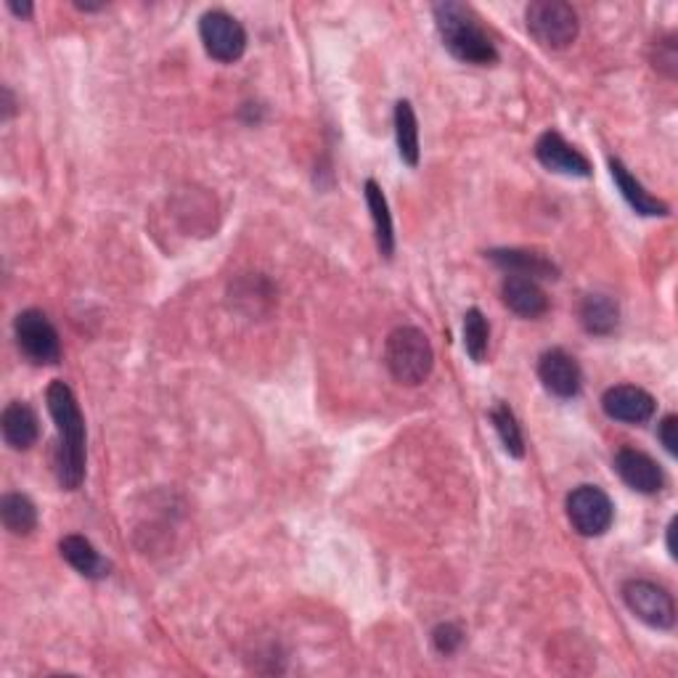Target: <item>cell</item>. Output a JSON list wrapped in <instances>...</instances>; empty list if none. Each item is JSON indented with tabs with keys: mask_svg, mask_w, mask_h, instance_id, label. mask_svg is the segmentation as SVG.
<instances>
[{
	"mask_svg": "<svg viewBox=\"0 0 678 678\" xmlns=\"http://www.w3.org/2000/svg\"><path fill=\"white\" fill-rule=\"evenodd\" d=\"M615 472L620 474V480L628 488H634L636 493L653 496L660 493L666 486V474L649 453L636 451V448H620L615 453Z\"/></svg>",
	"mask_w": 678,
	"mask_h": 678,
	"instance_id": "cell-12",
	"label": "cell"
},
{
	"mask_svg": "<svg viewBox=\"0 0 678 678\" xmlns=\"http://www.w3.org/2000/svg\"><path fill=\"white\" fill-rule=\"evenodd\" d=\"M13 334H17L19 351L24 358L35 366H53L62 358V340H59L56 326L51 324L43 311H22L13 321Z\"/></svg>",
	"mask_w": 678,
	"mask_h": 678,
	"instance_id": "cell-5",
	"label": "cell"
},
{
	"mask_svg": "<svg viewBox=\"0 0 678 678\" xmlns=\"http://www.w3.org/2000/svg\"><path fill=\"white\" fill-rule=\"evenodd\" d=\"M539 379L541 385L546 387V393H552L554 398L562 400L575 398L583 385L578 361H575L567 351H562V347H554V351H546L541 355Z\"/></svg>",
	"mask_w": 678,
	"mask_h": 678,
	"instance_id": "cell-9",
	"label": "cell"
},
{
	"mask_svg": "<svg viewBox=\"0 0 678 678\" xmlns=\"http://www.w3.org/2000/svg\"><path fill=\"white\" fill-rule=\"evenodd\" d=\"M490 421H493L496 432H499L501 446L507 448V453L514 456V459H522V456H525V438H522L520 421H517L512 408H509L507 403H499V406L490 411Z\"/></svg>",
	"mask_w": 678,
	"mask_h": 678,
	"instance_id": "cell-22",
	"label": "cell"
},
{
	"mask_svg": "<svg viewBox=\"0 0 678 678\" xmlns=\"http://www.w3.org/2000/svg\"><path fill=\"white\" fill-rule=\"evenodd\" d=\"M567 517L583 539H599L615 522V503L596 486H578L567 496Z\"/></svg>",
	"mask_w": 678,
	"mask_h": 678,
	"instance_id": "cell-7",
	"label": "cell"
},
{
	"mask_svg": "<svg viewBox=\"0 0 678 678\" xmlns=\"http://www.w3.org/2000/svg\"><path fill=\"white\" fill-rule=\"evenodd\" d=\"M199 38L205 51L220 64L239 62L247 51L244 27L226 11H207L199 19Z\"/></svg>",
	"mask_w": 678,
	"mask_h": 678,
	"instance_id": "cell-8",
	"label": "cell"
},
{
	"mask_svg": "<svg viewBox=\"0 0 678 678\" xmlns=\"http://www.w3.org/2000/svg\"><path fill=\"white\" fill-rule=\"evenodd\" d=\"M488 342H490L488 319L482 315L480 307H469L465 315V351L474 364H486Z\"/></svg>",
	"mask_w": 678,
	"mask_h": 678,
	"instance_id": "cell-23",
	"label": "cell"
},
{
	"mask_svg": "<svg viewBox=\"0 0 678 678\" xmlns=\"http://www.w3.org/2000/svg\"><path fill=\"white\" fill-rule=\"evenodd\" d=\"M525 22L535 43L552 51H562L570 43H575L581 30L578 13L562 0H535V3H530L525 9Z\"/></svg>",
	"mask_w": 678,
	"mask_h": 678,
	"instance_id": "cell-4",
	"label": "cell"
},
{
	"mask_svg": "<svg viewBox=\"0 0 678 678\" xmlns=\"http://www.w3.org/2000/svg\"><path fill=\"white\" fill-rule=\"evenodd\" d=\"M432 644L440 655H453L465 644V630L456 626V623H440L432 630Z\"/></svg>",
	"mask_w": 678,
	"mask_h": 678,
	"instance_id": "cell-24",
	"label": "cell"
},
{
	"mask_svg": "<svg viewBox=\"0 0 678 678\" xmlns=\"http://www.w3.org/2000/svg\"><path fill=\"white\" fill-rule=\"evenodd\" d=\"M657 56H655V66L657 70L668 72L670 77L676 75V40L674 35H668L666 40H657Z\"/></svg>",
	"mask_w": 678,
	"mask_h": 678,
	"instance_id": "cell-25",
	"label": "cell"
},
{
	"mask_svg": "<svg viewBox=\"0 0 678 678\" xmlns=\"http://www.w3.org/2000/svg\"><path fill=\"white\" fill-rule=\"evenodd\" d=\"M395 140H398V154L408 167L419 165V119L411 101H398L395 104Z\"/></svg>",
	"mask_w": 678,
	"mask_h": 678,
	"instance_id": "cell-20",
	"label": "cell"
},
{
	"mask_svg": "<svg viewBox=\"0 0 678 678\" xmlns=\"http://www.w3.org/2000/svg\"><path fill=\"white\" fill-rule=\"evenodd\" d=\"M56 425V480L64 490H77L85 480V419L75 393L62 379H53L45 393Z\"/></svg>",
	"mask_w": 678,
	"mask_h": 678,
	"instance_id": "cell-1",
	"label": "cell"
},
{
	"mask_svg": "<svg viewBox=\"0 0 678 678\" xmlns=\"http://www.w3.org/2000/svg\"><path fill=\"white\" fill-rule=\"evenodd\" d=\"M501 300L509 311L522 315V319H541L549 311V298L539 286V281L514 277V273L503 279Z\"/></svg>",
	"mask_w": 678,
	"mask_h": 678,
	"instance_id": "cell-13",
	"label": "cell"
},
{
	"mask_svg": "<svg viewBox=\"0 0 678 678\" xmlns=\"http://www.w3.org/2000/svg\"><path fill=\"white\" fill-rule=\"evenodd\" d=\"M620 321V311H617V302L607 294H588L581 305V324L588 334L596 337H607L617 328Z\"/></svg>",
	"mask_w": 678,
	"mask_h": 678,
	"instance_id": "cell-19",
	"label": "cell"
},
{
	"mask_svg": "<svg viewBox=\"0 0 678 678\" xmlns=\"http://www.w3.org/2000/svg\"><path fill=\"white\" fill-rule=\"evenodd\" d=\"M366 205L374 220V233H377V247L379 254L389 260L395 254V228H393V215H389L387 197L382 194L377 180H366Z\"/></svg>",
	"mask_w": 678,
	"mask_h": 678,
	"instance_id": "cell-18",
	"label": "cell"
},
{
	"mask_svg": "<svg viewBox=\"0 0 678 678\" xmlns=\"http://www.w3.org/2000/svg\"><path fill=\"white\" fill-rule=\"evenodd\" d=\"M609 173H613L617 191L623 194V199L628 201V207L636 215H644V218H666V215H670L666 201H660L644 189L639 180L630 176L628 167L623 165L620 159H609Z\"/></svg>",
	"mask_w": 678,
	"mask_h": 678,
	"instance_id": "cell-15",
	"label": "cell"
},
{
	"mask_svg": "<svg viewBox=\"0 0 678 678\" xmlns=\"http://www.w3.org/2000/svg\"><path fill=\"white\" fill-rule=\"evenodd\" d=\"M535 157H539V163L546 167V170L560 173V176H570V178L591 176L588 159L583 157L573 144H567L556 131H546L539 140H535Z\"/></svg>",
	"mask_w": 678,
	"mask_h": 678,
	"instance_id": "cell-11",
	"label": "cell"
},
{
	"mask_svg": "<svg viewBox=\"0 0 678 678\" xmlns=\"http://www.w3.org/2000/svg\"><path fill=\"white\" fill-rule=\"evenodd\" d=\"M674 533H676V520H670L668 525V554L676 560V543H674Z\"/></svg>",
	"mask_w": 678,
	"mask_h": 678,
	"instance_id": "cell-29",
	"label": "cell"
},
{
	"mask_svg": "<svg viewBox=\"0 0 678 678\" xmlns=\"http://www.w3.org/2000/svg\"><path fill=\"white\" fill-rule=\"evenodd\" d=\"M0 520L11 535H30L38 528V509L24 493H6L0 501Z\"/></svg>",
	"mask_w": 678,
	"mask_h": 678,
	"instance_id": "cell-21",
	"label": "cell"
},
{
	"mask_svg": "<svg viewBox=\"0 0 678 678\" xmlns=\"http://www.w3.org/2000/svg\"><path fill=\"white\" fill-rule=\"evenodd\" d=\"M9 9L22 19H30L32 11H35V9H32V3H17V0H9Z\"/></svg>",
	"mask_w": 678,
	"mask_h": 678,
	"instance_id": "cell-27",
	"label": "cell"
},
{
	"mask_svg": "<svg viewBox=\"0 0 678 678\" xmlns=\"http://www.w3.org/2000/svg\"><path fill=\"white\" fill-rule=\"evenodd\" d=\"M486 258L493 265L503 268V271L514 273V277L528 279H556L560 268H556L546 254L530 252V250H490Z\"/></svg>",
	"mask_w": 678,
	"mask_h": 678,
	"instance_id": "cell-16",
	"label": "cell"
},
{
	"mask_svg": "<svg viewBox=\"0 0 678 678\" xmlns=\"http://www.w3.org/2000/svg\"><path fill=\"white\" fill-rule=\"evenodd\" d=\"M602 408L609 419L623 421V425H647L655 416L657 403L647 389L634 385L609 387L602 395Z\"/></svg>",
	"mask_w": 678,
	"mask_h": 678,
	"instance_id": "cell-10",
	"label": "cell"
},
{
	"mask_svg": "<svg viewBox=\"0 0 678 678\" xmlns=\"http://www.w3.org/2000/svg\"><path fill=\"white\" fill-rule=\"evenodd\" d=\"M59 552H62L64 562L72 570H77L83 578L88 581H101L109 575L112 565L96 552V546L83 535H64L62 543H59Z\"/></svg>",
	"mask_w": 678,
	"mask_h": 678,
	"instance_id": "cell-17",
	"label": "cell"
},
{
	"mask_svg": "<svg viewBox=\"0 0 678 678\" xmlns=\"http://www.w3.org/2000/svg\"><path fill=\"white\" fill-rule=\"evenodd\" d=\"M623 602L644 626L657 630H670L676 626V602L668 594V588L657 586L653 581L630 578L620 588Z\"/></svg>",
	"mask_w": 678,
	"mask_h": 678,
	"instance_id": "cell-6",
	"label": "cell"
},
{
	"mask_svg": "<svg viewBox=\"0 0 678 678\" xmlns=\"http://www.w3.org/2000/svg\"><path fill=\"white\" fill-rule=\"evenodd\" d=\"M432 13L442 45H446V51L451 53L453 59L474 66H488L499 62L496 43L490 40L488 32L482 30V24L478 22V17H474V11L469 9V6L446 0V3L435 6Z\"/></svg>",
	"mask_w": 678,
	"mask_h": 678,
	"instance_id": "cell-2",
	"label": "cell"
},
{
	"mask_svg": "<svg viewBox=\"0 0 678 678\" xmlns=\"http://www.w3.org/2000/svg\"><path fill=\"white\" fill-rule=\"evenodd\" d=\"M385 364L400 385L416 387L429 379L435 368V351L432 342L421 328L416 326H398L389 332L385 345Z\"/></svg>",
	"mask_w": 678,
	"mask_h": 678,
	"instance_id": "cell-3",
	"label": "cell"
},
{
	"mask_svg": "<svg viewBox=\"0 0 678 678\" xmlns=\"http://www.w3.org/2000/svg\"><path fill=\"white\" fill-rule=\"evenodd\" d=\"M676 429H678V419L674 414H668L666 419L660 421V429H657V435H660V442L666 446V451L670 456L678 453V438H676Z\"/></svg>",
	"mask_w": 678,
	"mask_h": 678,
	"instance_id": "cell-26",
	"label": "cell"
},
{
	"mask_svg": "<svg viewBox=\"0 0 678 678\" xmlns=\"http://www.w3.org/2000/svg\"><path fill=\"white\" fill-rule=\"evenodd\" d=\"M13 114V96L9 88H3V119H11Z\"/></svg>",
	"mask_w": 678,
	"mask_h": 678,
	"instance_id": "cell-28",
	"label": "cell"
},
{
	"mask_svg": "<svg viewBox=\"0 0 678 678\" xmlns=\"http://www.w3.org/2000/svg\"><path fill=\"white\" fill-rule=\"evenodd\" d=\"M0 429H3L6 446L13 448V451H30V448L38 442V435H40L38 414L32 411L27 403L13 400L3 408V416H0Z\"/></svg>",
	"mask_w": 678,
	"mask_h": 678,
	"instance_id": "cell-14",
	"label": "cell"
}]
</instances>
